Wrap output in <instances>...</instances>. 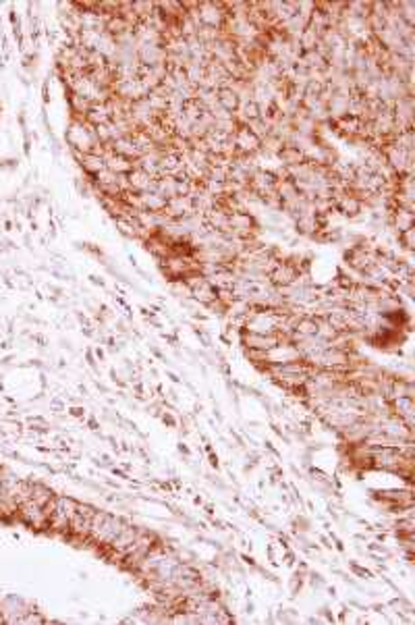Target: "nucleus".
Listing matches in <instances>:
<instances>
[{"mask_svg": "<svg viewBox=\"0 0 415 625\" xmlns=\"http://www.w3.org/2000/svg\"><path fill=\"white\" fill-rule=\"evenodd\" d=\"M125 528V522L113 513H104V511H96L93 516V522H91V528H89V538L96 542V544H102V547H109L117 540V536L123 532Z\"/></svg>", "mask_w": 415, "mask_h": 625, "instance_id": "obj_1", "label": "nucleus"}, {"mask_svg": "<svg viewBox=\"0 0 415 625\" xmlns=\"http://www.w3.org/2000/svg\"><path fill=\"white\" fill-rule=\"evenodd\" d=\"M67 144L71 146L73 152H79V154L93 152L100 146L96 127H91V125L85 123L83 118H71L69 127H67Z\"/></svg>", "mask_w": 415, "mask_h": 625, "instance_id": "obj_2", "label": "nucleus"}, {"mask_svg": "<svg viewBox=\"0 0 415 625\" xmlns=\"http://www.w3.org/2000/svg\"><path fill=\"white\" fill-rule=\"evenodd\" d=\"M75 509H77V503L73 501V498L54 496V501L50 505V524H48V528L56 530V532H69Z\"/></svg>", "mask_w": 415, "mask_h": 625, "instance_id": "obj_3", "label": "nucleus"}, {"mask_svg": "<svg viewBox=\"0 0 415 625\" xmlns=\"http://www.w3.org/2000/svg\"><path fill=\"white\" fill-rule=\"evenodd\" d=\"M233 148L237 156H256L258 152H262V140L251 131V127L239 125L233 134Z\"/></svg>", "mask_w": 415, "mask_h": 625, "instance_id": "obj_4", "label": "nucleus"}, {"mask_svg": "<svg viewBox=\"0 0 415 625\" xmlns=\"http://www.w3.org/2000/svg\"><path fill=\"white\" fill-rule=\"evenodd\" d=\"M280 341H284L282 335H264V332H254V330H241V343L245 349H258V351H272Z\"/></svg>", "mask_w": 415, "mask_h": 625, "instance_id": "obj_5", "label": "nucleus"}, {"mask_svg": "<svg viewBox=\"0 0 415 625\" xmlns=\"http://www.w3.org/2000/svg\"><path fill=\"white\" fill-rule=\"evenodd\" d=\"M98 509L89 507V505H81L77 503V509H75V516L71 520V526H69V532L77 538H89V528H91V522H93V516H96Z\"/></svg>", "mask_w": 415, "mask_h": 625, "instance_id": "obj_6", "label": "nucleus"}, {"mask_svg": "<svg viewBox=\"0 0 415 625\" xmlns=\"http://www.w3.org/2000/svg\"><path fill=\"white\" fill-rule=\"evenodd\" d=\"M388 212H390V224L394 226V231H396L399 235L415 226V216H413V210H409V208H401V206H394V204H392V200H390V208H388Z\"/></svg>", "mask_w": 415, "mask_h": 625, "instance_id": "obj_7", "label": "nucleus"}, {"mask_svg": "<svg viewBox=\"0 0 415 625\" xmlns=\"http://www.w3.org/2000/svg\"><path fill=\"white\" fill-rule=\"evenodd\" d=\"M73 156L77 158L79 167L83 169V173H85L89 179H91V177H96L100 171L106 169V160H104V156H102V154H98V152H87V154L73 152Z\"/></svg>", "mask_w": 415, "mask_h": 625, "instance_id": "obj_8", "label": "nucleus"}, {"mask_svg": "<svg viewBox=\"0 0 415 625\" xmlns=\"http://www.w3.org/2000/svg\"><path fill=\"white\" fill-rule=\"evenodd\" d=\"M239 102H241V98H239V94H237L231 85H225V87H218V89H216V104H218V108H221L223 112L235 114L237 108H239Z\"/></svg>", "mask_w": 415, "mask_h": 625, "instance_id": "obj_9", "label": "nucleus"}, {"mask_svg": "<svg viewBox=\"0 0 415 625\" xmlns=\"http://www.w3.org/2000/svg\"><path fill=\"white\" fill-rule=\"evenodd\" d=\"M399 241L403 243V247L407 249V252H413V245H415V226L409 229V231H405V233H401V235H399Z\"/></svg>", "mask_w": 415, "mask_h": 625, "instance_id": "obj_10", "label": "nucleus"}]
</instances>
